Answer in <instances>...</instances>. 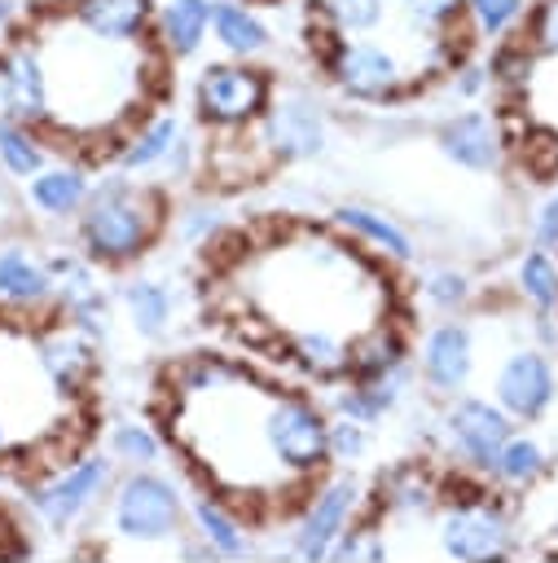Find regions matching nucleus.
<instances>
[{
	"instance_id": "obj_1",
	"label": "nucleus",
	"mask_w": 558,
	"mask_h": 563,
	"mask_svg": "<svg viewBox=\"0 0 558 563\" xmlns=\"http://www.w3.org/2000/svg\"><path fill=\"white\" fill-rule=\"evenodd\" d=\"M242 334L316 383H347L365 334L395 321V273L338 224H272L224 264Z\"/></svg>"
},
{
	"instance_id": "obj_2",
	"label": "nucleus",
	"mask_w": 558,
	"mask_h": 563,
	"mask_svg": "<svg viewBox=\"0 0 558 563\" xmlns=\"http://www.w3.org/2000/svg\"><path fill=\"white\" fill-rule=\"evenodd\" d=\"M286 396L290 387L228 356H189L167 369V444L202 479V493L220 497L242 519L294 515L316 488L281 457L277 422Z\"/></svg>"
},
{
	"instance_id": "obj_3",
	"label": "nucleus",
	"mask_w": 558,
	"mask_h": 563,
	"mask_svg": "<svg viewBox=\"0 0 558 563\" xmlns=\"http://www.w3.org/2000/svg\"><path fill=\"white\" fill-rule=\"evenodd\" d=\"M167 229V194L141 176H110L88 189L75 216V246L97 268L136 264Z\"/></svg>"
},
{
	"instance_id": "obj_4",
	"label": "nucleus",
	"mask_w": 558,
	"mask_h": 563,
	"mask_svg": "<svg viewBox=\"0 0 558 563\" xmlns=\"http://www.w3.org/2000/svg\"><path fill=\"white\" fill-rule=\"evenodd\" d=\"M272 79L264 66L246 57H220L207 62L193 79V110L211 132H233L259 123V114L272 101Z\"/></svg>"
},
{
	"instance_id": "obj_5",
	"label": "nucleus",
	"mask_w": 558,
	"mask_h": 563,
	"mask_svg": "<svg viewBox=\"0 0 558 563\" xmlns=\"http://www.w3.org/2000/svg\"><path fill=\"white\" fill-rule=\"evenodd\" d=\"M435 532H439L444 554L461 563H501L518 550V528L510 510L492 501V493H470V497L448 501Z\"/></svg>"
},
{
	"instance_id": "obj_6",
	"label": "nucleus",
	"mask_w": 558,
	"mask_h": 563,
	"mask_svg": "<svg viewBox=\"0 0 558 563\" xmlns=\"http://www.w3.org/2000/svg\"><path fill=\"white\" fill-rule=\"evenodd\" d=\"M110 158L123 176H141V180H149V176H189L193 158H198V145L189 141L176 110H149L114 145Z\"/></svg>"
},
{
	"instance_id": "obj_7",
	"label": "nucleus",
	"mask_w": 558,
	"mask_h": 563,
	"mask_svg": "<svg viewBox=\"0 0 558 563\" xmlns=\"http://www.w3.org/2000/svg\"><path fill=\"white\" fill-rule=\"evenodd\" d=\"M110 519H114V532H123L132 541H167L185 523V501H180V488L167 475H154L149 466H136L114 488Z\"/></svg>"
},
{
	"instance_id": "obj_8",
	"label": "nucleus",
	"mask_w": 558,
	"mask_h": 563,
	"mask_svg": "<svg viewBox=\"0 0 558 563\" xmlns=\"http://www.w3.org/2000/svg\"><path fill=\"white\" fill-rule=\"evenodd\" d=\"M554 396H558V374L540 343H514L501 352L496 374H492V400L514 422H540Z\"/></svg>"
},
{
	"instance_id": "obj_9",
	"label": "nucleus",
	"mask_w": 558,
	"mask_h": 563,
	"mask_svg": "<svg viewBox=\"0 0 558 563\" xmlns=\"http://www.w3.org/2000/svg\"><path fill=\"white\" fill-rule=\"evenodd\" d=\"M0 114L22 123H48V70L31 26H13L0 44Z\"/></svg>"
},
{
	"instance_id": "obj_10",
	"label": "nucleus",
	"mask_w": 558,
	"mask_h": 563,
	"mask_svg": "<svg viewBox=\"0 0 558 563\" xmlns=\"http://www.w3.org/2000/svg\"><path fill=\"white\" fill-rule=\"evenodd\" d=\"M255 128H259V136L277 163H303L330 145L325 110L308 92H272V101Z\"/></svg>"
},
{
	"instance_id": "obj_11",
	"label": "nucleus",
	"mask_w": 558,
	"mask_h": 563,
	"mask_svg": "<svg viewBox=\"0 0 558 563\" xmlns=\"http://www.w3.org/2000/svg\"><path fill=\"white\" fill-rule=\"evenodd\" d=\"M514 435V418L483 396H466L453 400V409L444 413V440L453 449V457H461L475 471H492L501 444Z\"/></svg>"
},
{
	"instance_id": "obj_12",
	"label": "nucleus",
	"mask_w": 558,
	"mask_h": 563,
	"mask_svg": "<svg viewBox=\"0 0 558 563\" xmlns=\"http://www.w3.org/2000/svg\"><path fill=\"white\" fill-rule=\"evenodd\" d=\"M356 497H360V484L351 475H338V479H321L312 488V497L303 501L299 510V528H294V554L316 563V559H330L334 541L351 528V515H356Z\"/></svg>"
},
{
	"instance_id": "obj_13",
	"label": "nucleus",
	"mask_w": 558,
	"mask_h": 563,
	"mask_svg": "<svg viewBox=\"0 0 558 563\" xmlns=\"http://www.w3.org/2000/svg\"><path fill=\"white\" fill-rule=\"evenodd\" d=\"M105 488H110V462H105V457H83V462H66V466L48 471L44 479H35L31 506H35L53 528H66V523H75L83 510H92Z\"/></svg>"
},
{
	"instance_id": "obj_14",
	"label": "nucleus",
	"mask_w": 558,
	"mask_h": 563,
	"mask_svg": "<svg viewBox=\"0 0 558 563\" xmlns=\"http://www.w3.org/2000/svg\"><path fill=\"white\" fill-rule=\"evenodd\" d=\"M435 145L448 163H457L466 172H492L505 158V132L492 110H457V114L439 119Z\"/></svg>"
},
{
	"instance_id": "obj_15",
	"label": "nucleus",
	"mask_w": 558,
	"mask_h": 563,
	"mask_svg": "<svg viewBox=\"0 0 558 563\" xmlns=\"http://www.w3.org/2000/svg\"><path fill=\"white\" fill-rule=\"evenodd\" d=\"M475 361H479V347H475V330L466 321H439V325H431L426 339H422V347H417L422 378L435 391H448V396H457L470 383Z\"/></svg>"
},
{
	"instance_id": "obj_16",
	"label": "nucleus",
	"mask_w": 558,
	"mask_h": 563,
	"mask_svg": "<svg viewBox=\"0 0 558 563\" xmlns=\"http://www.w3.org/2000/svg\"><path fill=\"white\" fill-rule=\"evenodd\" d=\"M75 26L97 40L141 44L154 40V0H62Z\"/></svg>"
},
{
	"instance_id": "obj_17",
	"label": "nucleus",
	"mask_w": 558,
	"mask_h": 563,
	"mask_svg": "<svg viewBox=\"0 0 558 563\" xmlns=\"http://www.w3.org/2000/svg\"><path fill=\"white\" fill-rule=\"evenodd\" d=\"M391 31L422 44H457L470 48L475 35L461 18V0H391Z\"/></svg>"
},
{
	"instance_id": "obj_18",
	"label": "nucleus",
	"mask_w": 558,
	"mask_h": 563,
	"mask_svg": "<svg viewBox=\"0 0 558 563\" xmlns=\"http://www.w3.org/2000/svg\"><path fill=\"white\" fill-rule=\"evenodd\" d=\"M88 189H92V180H88V163L83 158H75V163L70 158H57V163L48 158L26 180V202L48 220H70V216H79Z\"/></svg>"
},
{
	"instance_id": "obj_19",
	"label": "nucleus",
	"mask_w": 558,
	"mask_h": 563,
	"mask_svg": "<svg viewBox=\"0 0 558 563\" xmlns=\"http://www.w3.org/2000/svg\"><path fill=\"white\" fill-rule=\"evenodd\" d=\"M211 40L220 44L224 57L255 62L259 53H268L272 26L255 0H211Z\"/></svg>"
},
{
	"instance_id": "obj_20",
	"label": "nucleus",
	"mask_w": 558,
	"mask_h": 563,
	"mask_svg": "<svg viewBox=\"0 0 558 563\" xmlns=\"http://www.w3.org/2000/svg\"><path fill=\"white\" fill-rule=\"evenodd\" d=\"M211 35V0H154V44L167 62L193 57Z\"/></svg>"
},
{
	"instance_id": "obj_21",
	"label": "nucleus",
	"mask_w": 558,
	"mask_h": 563,
	"mask_svg": "<svg viewBox=\"0 0 558 563\" xmlns=\"http://www.w3.org/2000/svg\"><path fill=\"white\" fill-rule=\"evenodd\" d=\"M334 224H338L343 233H351L365 251L382 255L387 264H409V260H413V238H409V229H404L395 216L378 211V207L343 202V207L334 211Z\"/></svg>"
},
{
	"instance_id": "obj_22",
	"label": "nucleus",
	"mask_w": 558,
	"mask_h": 563,
	"mask_svg": "<svg viewBox=\"0 0 558 563\" xmlns=\"http://www.w3.org/2000/svg\"><path fill=\"white\" fill-rule=\"evenodd\" d=\"M48 299H53L48 260L31 255L18 242L0 246V303H9V308H44Z\"/></svg>"
},
{
	"instance_id": "obj_23",
	"label": "nucleus",
	"mask_w": 558,
	"mask_h": 563,
	"mask_svg": "<svg viewBox=\"0 0 558 563\" xmlns=\"http://www.w3.org/2000/svg\"><path fill=\"white\" fill-rule=\"evenodd\" d=\"M312 40L330 35H373L391 22V0H308Z\"/></svg>"
},
{
	"instance_id": "obj_24",
	"label": "nucleus",
	"mask_w": 558,
	"mask_h": 563,
	"mask_svg": "<svg viewBox=\"0 0 558 563\" xmlns=\"http://www.w3.org/2000/svg\"><path fill=\"white\" fill-rule=\"evenodd\" d=\"M189 515H193V528H198V537L207 541L211 554H224V559H242V554H250V532H246L242 515L228 510L220 497L198 493V497L189 501Z\"/></svg>"
},
{
	"instance_id": "obj_25",
	"label": "nucleus",
	"mask_w": 558,
	"mask_h": 563,
	"mask_svg": "<svg viewBox=\"0 0 558 563\" xmlns=\"http://www.w3.org/2000/svg\"><path fill=\"white\" fill-rule=\"evenodd\" d=\"M53 136L40 123H22L0 114V172L13 180H31L48 158H53Z\"/></svg>"
},
{
	"instance_id": "obj_26",
	"label": "nucleus",
	"mask_w": 558,
	"mask_h": 563,
	"mask_svg": "<svg viewBox=\"0 0 558 563\" xmlns=\"http://www.w3.org/2000/svg\"><path fill=\"white\" fill-rule=\"evenodd\" d=\"M514 286L532 312H558V255L554 251H523L514 264Z\"/></svg>"
},
{
	"instance_id": "obj_27",
	"label": "nucleus",
	"mask_w": 558,
	"mask_h": 563,
	"mask_svg": "<svg viewBox=\"0 0 558 563\" xmlns=\"http://www.w3.org/2000/svg\"><path fill=\"white\" fill-rule=\"evenodd\" d=\"M123 308H127V321L136 325V334H145V339H158L171 325V290L154 277L127 282L123 286Z\"/></svg>"
},
{
	"instance_id": "obj_28",
	"label": "nucleus",
	"mask_w": 558,
	"mask_h": 563,
	"mask_svg": "<svg viewBox=\"0 0 558 563\" xmlns=\"http://www.w3.org/2000/svg\"><path fill=\"white\" fill-rule=\"evenodd\" d=\"M527 9H532V0H461V18H466L470 35L483 44L514 35L523 26Z\"/></svg>"
},
{
	"instance_id": "obj_29",
	"label": "nucleus",
	"mask_w": 558,
	"mask_h": 563,
	"mask_svg": "<svg viewBox=\"0 0 558 563\" xmlns=\"http://www.w3.org/2000/svg\"><path fill=\"white\" fill-rule=\"evenodd\" d=\"M545 449H540V440H527V435H510L505 444H501V453H496V462H492V479L496 484H505V488H527V484H536L540 475H545Z\"/></svg>"
},
{
	"instance_id": "obj_30",
	"label": "nucleus",
	"mask_w": 558,
	"mask_h": 563,
	"mask_svg": "<svg viewBox=\"0 0 558 563\" xmlns=\"http://www.w3.org/2000/svg\"><path fill=\"white\" fill-rule=\"evenodd\" d=\"M518 40L532 48V57H558V0H532Z\"/></svg>"
},
{
	"instance_id": "obj_31",
	"label": "nucleus",
	"mask_w": 558,
	"mask_h": 563,
	"mask_svg": "<svg viewBox=\"0 0 558 563\" xmlns=\"http://www.w3.org/2000/svg\"><path fill=\"white\" fill-rule=\"evenodd\" d=\"M110 449H114V457L127 462V466H154V462L163 457V440H158L149 427H141V422H119V427L110 431Z\"/></svg>"
},
{
	"instance_id": "obj_32",
	"label": "nucleus",
	"mask_w": 558,
	"mask_h": 563,
	"mask_svg": "<svg viewBox=\"0 0 558 563\" xmlns=\"http://www.w3.org/2000/svg\"><path fill=\"white\" fill-rule=\"evenodd\" d=\"M422 299L431 308H439V312H453V308H461L470 299V277L457 273V268H431L422 277Z\"/></svg>"
},
{
	"instance_id": "obj_33",
	"label": "nucleus",
	"mask_w": 558,
	"mask_h": 563,
	"mask_svg": "<svg viewBox=\"0 0 558 563\" xmlns=\"http://www.w3.org/2000/svg\"><path fill=\"white\" fill-rule=\"evenodd\" d=\"M444 79H448V88H453V97H457V101H479V97L492 88L488 66H483V62H470V57H461Z\"/></svg>"
},
{
	"instance_id": "obj_34",
	"label": "nucleus",
	"mask_w": 558,
	"mask_h": 563,
	"mask_svg": "<svg viewBox=\"0 0 558 563\" xmlns=\"http://www.w3.org/2000/svg\"><path fill=\"white\" fill-rule=\"evenodd\" d=\"M365 444H369L365 422H351V418L330 422V462H356L365 453Z\"/></svg>"
},
{
	"instance_id": "obj_35",
	"label": "nucleus",
	"mask_w": 558,
	"mask_h": 563,
	"mask_svg": "<svg viewBox=\"0 0 558 563\" xmlns=\"http://www.w3.org/2000/svg\"><path fill=\"white\" fill-rule=\"evenodd\" d=\"M532 246L558 255V202H554V194L532 211Z\"/></svg>"
},
{
	"instance_id": "obj_36",
	"label": "nucleus",
	"mask_w": 558,
	"mask_h": 563,
	"mask_svg": "<svg viewBox=\"0 0 558 563\" xmlns=\"http://www.w3.org/2000/svg\"><path fill=\"white\" fill-rule=\"evenodd\" d=\"M180 233H185V242L211 246V238L220 233V216H215L211 207H193V211H185V216H180Z\"/></svg>"
},
{
	"instance_id": "obj_37",
	"label": "nucleus",
	"mask_w": 558,
	"mask_h": 563,
	"mask_svg": "<svg viewBox=\"0 0 558 563\" xmlns=\"http://www.w3.org/2000/svg\"><path fill=\"white\" fill-rule=\"evenodd\" d=\"M26 13H31V9H26L22 0H0V44L9 40V31H13V26L26 18Z\"/></svg>"
},
{
	"instance_id": "obj_38",
	"label": "nucleus",
	"mask_w": 558,
	"mask_h": 563,
	"mask_svg": "<svg viewBox=\"0 0 558 563\" xmlns=\"http://www.w3.org/2000/svg\"><path fill=\"white\" fill-rule=\"evenodd\" d=\"M554 202H558V189H554Z\"/></svg>"
},
{
	"instance_id": "obj_39",
	"label": "nucleus",
	"mask_w": 558,
	"mask_h": 563,
	"mask_svg": "<svg viewBox=\"0 0 558 563\" xmlns=\"http://www.w3.org/2000/svg\"><path fill=\"white\" fill-rule=\"evenodd\" d=\"M255 4H259V0H255Z\"/></svg>"
}]
</instances>
